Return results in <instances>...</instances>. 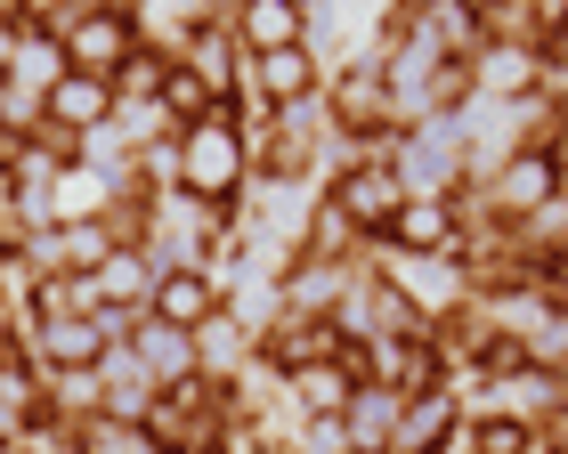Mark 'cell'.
Returning a JSON list of instances; mask_svg holds the SVG:
<instances>
[{"instance_id":"cell-14","label":"cell","mask_w":568,"mask_h":454,"mask_svg":"<svg viewBox=\"0 0 568 454\" xmlns=\"http://www.w3.org/2000/svg\"><path fill=\"white\" fill-rule=\"evenodd\" d=\"M90 285H98V300H114V309H139V317H146V292H154V251H146V244H114L106 260L90 268Z\"/></svg>"},{"instance_id":"cell-3","label":"cell","mask_w":568,"mask_h":454,"mask_svg":"<svg viewBox=\"0 0 568 454\" xmlns=\"http://www.w3.org/2000/svg\"><path fill=\"white\" fill-rule=\"evenodd\" d=\"M398 195H406V179L390 171V155H374V146H357L349 163H333V179H325V211L333 219H349L357 236H382V219L398 211Z\"/></svg>"},{"instance_id":"cell-11","label":"cell","mask_w":568,"mask_h":454,"mask_svg":"<svg viewBox=\"0 0 568 454\" xmlns=\"http://www.w3.org/2000/svg\"><path fill=\"white\" fill-rule=\"evenodd\" d=\"M455 422H463V398H455V382H447V390L406 398V406H398V422H390V454H438Z\"/></svg>"},{"instance_id":"cell-12","label":"cell","mask_w":568,"mask_h":454,"mask_svg":"<svg viewBox=\"0 0 568 454\" xmlns=\"http://www.w3.org/2000/svg\"><path fill=\"white\" fill-rule=\"evenodd\" d=\"M41 114L58 122V131L90 138V131H106V122H114V90L90 82V73H58V82L41 90Z\"/></svg>"},{"instance_id":"cell-17","label":"cell","mask_w":568,"mask_h":454,"mask_svg":"<svg viewBox=\"0 0 568 454\" xmlns=\"http://www.w3.org/2000/svg\"><path fill=\"white\" fill-rule=\"evenodd\" d=\"M212 106H220V90L203 82L195 65H171V73H163V97H154V114H163L171 131H187V122H203Z\"/></svg>"},{"instance_id":"cell-21","label":"cell","mask_w":568,"mask_h":454,"mask_svg":"<svg viewBox=\"0 0 568 454\" xmlns=\"http://www.w3.org/2000/svg\"><path fill=\"white\" fill-rule=\"evenodd\" d=\"M9 49H17V24H0V73H9Z\"/></svg>"},{"instance_id":"cell-19","label":"cell","mask_w":568,"mask_h":454,"mask_svg":"<svg viewBox=\"0 0 568 454\" xmlns=\"http://www.w3.org/2000/svg\"><path fill=\"white\" fill-rule=\"evenodd\" d=\"M163 73H171V58H154V49H131V58L114 65V114H131V106H154L163 97Z\"/></svg>"},{"instance_id":"cell-6","label":"cell","mask_w":568,"mask_h":454,"mask_svg":"<svg viewBox=\"0 0 568 454\" xmlns=\"http://www.w3.org/2000/svg\"><path fill=\"white\" fill-rule=\"evenodd\" d=\"M333 349H342V333H333V317H301V309H276L261 333H252V358H261L276 382L293 365H317V358H333Z\"/></svg>"},{"instance_id":"cell-8","label":"cell","mask_w":568,"mask_h":454,"mask_svg":"<svg viewBox=\"0 0 568 454\" xmlns=\"http://www.w3.org/2000/svg\"><path fill=\"white\" fill-rule=\"evenodd\" d=\"M146 317H154V324H179V333H195L203 317H220V276H212V268H154Z\"/></svg>"},{"instance_id":"cell-10","label":"cell","mask_w":568,"mask_h":454,"mask_svg":"<svg viewBox=\"0 0 568 454\" xmlns=\"http://www.w3.org/2000/svg\"><path fill=\"white\" fill-rule=\"evenodd\" d=\"M227 41H236L244 58L284 49V41H308V9L301 0H236V9H227Z\"/></svg>"},{"instance_id":"cell-1","label":"cell","mask_w":568,"mask_h":454,"mask_svg":"<svg viewBox=\"0 0 568 454\" xmlns=\"http://www.w3.org/2000/svg\"><path fill=\"white\" fill-rule=\"evenodd\" d=\"M252 179V155H244V106L236 97H220L203 122H187V131H171V187L195 195V204H236Z\"/></svg>"},{"instance_id":"cell-5","label":"cell","mask_w":568,"mask_h":454,"mask_svg":"<svg viewBox=\"0 0 568 454\" xmlns=\"http://www.w3.org/2000/svg\"><path fill=\"white\" fill-rule=\"evenodd\" d=\"M58 58H65V73H90V82H114V65L131 58V24H122V9H73L58 33Z\"/></svg>"},{"instance_id":"cell-15","label":"cell","mask_w":568,"mask_h":454,"mask_svg":"<svg viewBox=\"0 0 568 454\" xmlns=\"http://www.w3.org/2000/svg\"><path fill=\"white\" fill-rule=\"evenodd\" d=\"M406 398H390L382 382H357L349 406H342V431H349V454H390V422H398Z\"/></svg>"},{"instance_id":"cell-18","label":"cell","mask_w":568,"mask_h":454,"mask_svg":"<svg viewBox=\"0 0 568 454\" xmlns=\"http://www.w3.org/2000/svg\"><path fill=\"white\" fill-rule=\"evenodd\" d=\"M58 73H65V58H58V41H49V33H24V24H17V49H9V73H0V82H17V90H49V82H58Z\"/></svg>"},{"instance_id":"cell-16","label":"cell","mask_w":568,"mask_h":454,"mask_svg":"<svg viewBox=\"0 0 568 454\" xmlns=\"http://www.w3.org/2000/svg\"><path fill=\"white\" fill-rule=\"evenodd\" d=\"M284 390L301 398V414H342L349 390H357V373L342 365V349H333V358H317V365H293V373H284Z\"/></svg>"},{"instance_id":"cell-9","label":"cell","mask_w":568,"mask_h":454,"mask_svg":"<svg viewBox=\"0 0 568 454\" xmlns=\"http://www.w3.org/2000/svg\"><path fill=\"white\" fill-rule=\"evenodd\" d=\"M382 251H455V204L447 195H398V211L382 219Z\"/></svg>"},{"instance_id":"cell-22","label":"cell","mask_w":568,"mask_h":454,"mask_svg":"<svg viewBox=\"0 0 568 454\" xmlns=\"http://www.w3.org/2000/svg\"><path fill=\"white\" fill-rule=\"evenodd\" d=\"M301 9H308V0H301Z\"/></svg>"},{"instance_id":"cell-7","label":"cell","mask_w":568,"mask_h":454,"mask_svg":"<svg viewBox=\"0 0 568 454\" xmlns=\"http://www.w3.org/2000/svg\"><path fill=\"white\" fill-rule=\"evenodd\" d=\"M122 24H131V41L154 49V58H187V41L212 24V9L203 0H122Z\"/></svg>"},{"instance_id":"cell-20","label":"cell","mask_w":568,"mask_h":454,"mask_svg":"<svg viewBox=\"0 0 568 454\" xmlns=\"http://www.w3.org/2000/svg\"><path fill=\"white\" fill-rule=\"evenodd\" d=\"M17 349H24L17 341V292H0V358H17Z\"/></svg>"},{"instance_id":"cell-2","label":"cell","mask_w":568,"mask_h":454,"mask_svg":"<svg viewBox=\"0 0 568 454\" xmlns=\"http://www.w3.org/2000/svg\"><path fill=\"white\" fill-rule=\"evenodd\" d=\"M325 90V65H317V49L308 41H284V49H261V58H236V106L244 122H261L268 106H301V97H317Z\"/></svg>"},{"instance_id":"cell-13","label":"cell","mask_w":568,"mask_h":454,"mask_svg":"<svg viewBox=\"0 0 568 454\" xmlns=\"http://www.w3.org/2000/svg\"><path fill=\"white\" fill-rule=\"evenodd\" d=\"M106 349L114 341L98 333V309H90V317H49V324H33L24 358H33V365H98Z\"/></svg>"},{"instance_id":"cell-4","label":"cell","mask_w":568,"mask_h":454,"mask_svg":"<svg viewBox=\"0 0 568 454\" xmlns=\"http://www.w3.org/2000/svg\"><path fill=\"white\" fill-rule=\"evenodd\" d=\"M471 195L496 219H528L536 204H552V195H560V155H552V146H511V155L487 171Z\"/></svg>"}]
</instances>
